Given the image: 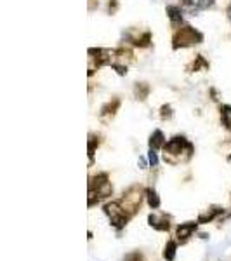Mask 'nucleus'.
<instances>
[{
	"label": "nucleus",
	"mask_w": 231,
	"mask_h": 261,
	"mask_svg": "<svg viewBox=\"0 0 231 261\" xmlns=\"http://www.w3.org/2000/svg\"><path fill=\"white\" fill-rule=\"evenodd\" d=\"M104 212H106V216L110 218V221H112V225L116 230H122V228L127 225L129 214L124 211V208H122L118 202L106 204V206H104Z\"/></svg>",
	"instance_id": "f03ea898"
},
{
	"label": "nucleus",
	"mask_w": 231,
	"mask_h": 261,
	"mask_svg": "<svg viewBox=\"0 0 231 261\" xmlns=\"http://www.w3.org/2000/svg\"><path fill=\"white\" fill-rule=\"evenodd\" d=\"M182 5L191 13H198V11H205V9L212 7L214 0H182Z\"/></svg>",
	"instance_id": "20e7f679"
},
{
	"label": "nucleus",
	"mask_w": 231,
	"mask_h": 261,
	"mask_svg": "<svg viewBox=\"0 0 231 261\" xmlns=\"http://www.w3.org/2000/svg\"><path fill=\"white\" fill-rule=\"evenodd\" d=\"M198 223H186V225H179L178 226V239L179 241H186L188 237H191V233L197 230Z\"/></svg>",
	"instance_id": "39448f33"
},
{
	"label": "nucleus",
	"mask_w": 231,
	"mask_h": 261,
	"mask_svg": "<svg viewBox=\"0 0 231 261\" xmlns=\"http://www.w3.org/2000/svg\"><path fill=\"white\" fill-rule=\"evenodd\" d=\"M172 113H170V106H162V119H165V117H170Z\"/></svg>",
	"instance_id": "f3484780"
},
{
	"label": "nucleus",
	"mask_w": 231,
	"mask_h": 261,
	"mask_svg": "<svg viewBox=\"0 0 231 261\" xmlns=\"http://www.w3.org/2000/svg\"><path fill=\"white\" fill-rule=\"evenodd\" d=\"M146 195H148V204L149 208L157 209L158 206H160V199H158V193L155 190H148L146 191Z\"/></svg>",
	"instance_id": "9b49d317"
},
{
	"label": "nucleus",
	"mask_w": 231,
	"mask_h": 261,
	"mask_svg": "<svg viewBox=\"0 0 231 261\" xmlns=\"http://www.w3.org/2000/svg\"><path fill=\"white\" fill-rule=\"evenodd\" d=\"M148 221H149V225L155 228V230H160V232L169 230V221L165 220V218H160V216H155V214H149Z\"/></svg>",
	"instance_id": "423d86ee"
},
{
	"label": "nucleus",
	"mask_w": 231,
	"mask_h": 261,
	"mask_svg": "<svg viewBox=\"0 0 231 261\" xmlns=\"http://www.w3.org/2000/svg\"><path fill=\"white\" fill-rule=\"evenodd\" d=\"M221 212V209H217V208H214V209H211V212H207V214H202L200 218H198V223H205V221H211V220H214L215 216Z\"/></svg>",
	"instance_id": "ddd939ff"
},
{
	"label": "nucleus",
	"mask_w": 231,
	"mask_h": 261,
	"mask_svg": "<svg viewBox=\"0 0 231 261\" xmlns=\"http://www.w3.org/2000/svg\"><path fill=\"white\" fill-rule=\"evenodd\" d=\"M96 143H98V139H94V138H91V141H89V157H91V162H92V158H94Z\"/></svg>",
	"instance_id": "dca6fc26"
},
{
	"label": "nucleus",
	"mask_w": 231,
	"mask_h": 261,
	"mask_svg": "<svg viewBox=\"0 0 231 261\" xmlns=\"http://www.w3.org/2000/svg\"><path fill=\"white\" fill-rule=\"evenodd\" d=\"M200 68H202V70H207V68H209V63H207L202 56H197V61L190 67V71H198Z\"/></svg>",
	"instance_id": "f8f14e48"
},
{
	"label": "nucleus",
	"mask_w": 231,
	"mask_h": 261,
	"mask_svg": "<svg viewBox=\"0 0 231 261\" xmlns=\"http://www.w3.org/2000/svg\"><path fill=\"white\" fill-rule=\"evenodd\" d=\"M167 16H169L172 25L182 23V11H181V7H178V5H169V7H167Z\"/></svg>",
	"instance_id": "0eeeda50"
},
{
	"label": "nucleus",
	"mask_w": 231,
	"mask_h": 261,
	"mask_svg": "<svg viewBox=\"0 0 231 261\" xmlns=\"http://www.w3.org/2000/svg\"><path fill=\"white\" fill-rule=\"evenodd\" d=\"M139 164H141L143 167H145V166H146V160H145V158H139Z\"/></svg>",
	"instance_id": "a211bd4d"
},
{
	"label": "nucleus",
	"mask_w": 231,
	"mask_h": 261,
	"mask_svg": "<svg viewBox=\"0 0 231 261\" xmlns=\"http://www.w3.org/2000/svg\"><path fill=\"white\" fill-rule=\"evenodd\" d=\"M203 40L202 34L197 32L195 28L191 26H182L179 28L176 34H174V38H172V47L174 49H179V47H190V46H195V44H200Z\"/></svg>",
	"instance_id": "f257e3e1"
},
{
	"label": "nucleus",
	"mask_w": 231,
	"mask_h": 261,
	"mask_svg": "<svg viewBox=\"0 0 231 261\" xmlns=\"http://www.w3.org/2000/svg\"><path fill=\"white\" fill-rule=\"evenodd\" d=\"M148 86H145V84H139V86H136V96L139 98V100H145L146 94H148Z\"/></svg>",
	"instance_id": "4468645a"
},
{
	"label": "nucleus",
	"mask_w": 231,
	"mask_h": 261,
	"mask_svg": "<svg viewBox=\"0 0 231 261\" xmlns=\"http://www.w3.org/2000/svg\"><path fill=\"white\" fill-rule=\"evenodd\" d=\"M221 119H223L224 127L231 133V106H223L221 108Z\"/></svg>",
	"instance_id": "9d476101"
},
{
	"label": "nucleus",
	"mask_w": 231,
	"mask_h": 261,
	"mask_svg": "<svg viewBox=\"0 0 231 261\" xmlns=\"http://www.w3.org/2000/svg\"><path fill=\"white\" fill-rule=\"evenodd\" d=\"M228 17H230V21H231V4H230V7H228Z\"/></svg>",
	"instance_id": "6ab92c4d"
},
{
	"label": "nucleus",
	"mask_w": 231,
	"mask_h": 261,
	"mask_svg": "<svg viewBox=\"0 0 231 261\" xmlns=\"http://www.w3.org/2000/svg\"><path fill=\"white\" fill-rule=\"evenodd\" d=\"M160 146H165V138H164V133L162 131H155L149 138V148L151 150H157Z\"/></svg>",
	"instance_id": "6e6552de"
},
{
	"label": "nucleus",
	"mask_w": 231,
	"mask_h": 261,
	"mask_svg": "<svg viewBox=\"0 0 231 261\" xmlns=\"http://www.w3.org/2000/svg\"><path fill=\"white\" fill-rule=\"evenodd\" d=\"M148 160H149V164H151L153 167H157V166H158V157H157V152H155V150H149Z\"/></svg>",
	"instance_id": "2eb2a0df"
},
{
	"label": "nucleus",
	"mask_w": 231,
	"mask_h": 261,
	"mask_svg": "<svg viewBox=\"0 0 231 261\" xmlns=\"http://www.w3.org/2000/svg\"><path fill=\"white\" fill-rule=\"evenodd\" d=\"M191 150H193L191 145L182 136L172 138V139L167 141V145H165V152H167L169 155H181V154H184V152L190 154Z\"/></svg>",
	"instance_id": "7ed1b4c3"
},
{
	"label": "nucleus",
	"mask_w": 231,
	"mask_h": 261,
	"mask_svg": "<svg viewBox=\"0 0 231 261\" xmlns=\"http://www.w3.org/2000/svg\"><path fill=\"white\" fill-rule=\"evenodd\" d=\"M176 251H178V244H176L174 241H169L167 242V245H165L164 258L167 261H174V258H176Z\"/></svg>",
	"instance_id": "1a4fd4ad"
}]
</instances>
